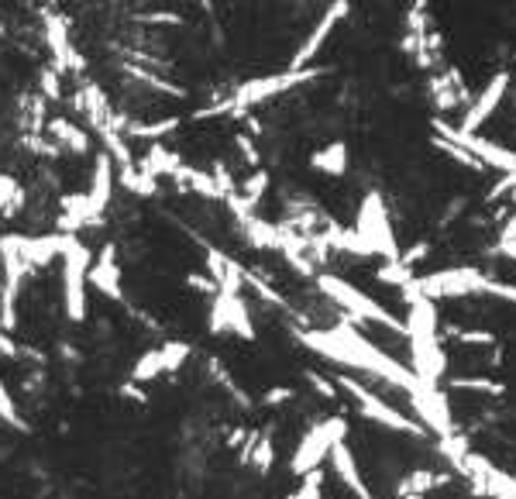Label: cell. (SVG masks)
Segmentation results:
<instances>
[{
    "label": "cell",
    "mask_w": 516,
    "mask_h": 499,
    "mask_svg": "<svg viewBox=\"0 0 516 499\" xmlns=\"http://www.w3.org/2000/svg\"><path fill=\"white\" fill-rule=\"evenodd\" d=\"M200 7H203V11H210V7H214V0H200Z\"/></svg>",
    "instance_id": "cell-4"
},
{
    "label": "cell",
    "mask_w": 516,
    "mask_h": 499,
    "mask_svg": "<svg viewBox=\"0 0 516 499\" xmlns=\"http://www.w3.org/2000/svg\"><path fill=\"white\" fill-rule=\"evenodd\" d=\"M348 14H351V0H334V4L324 11V18H320L317 25H314V31L307 35V42H303L300 49L293 52V69H307L310 62L317 59V52L324 49L327 38L334 35V28H338L341 21L348 18Z\"/></svg>",
    "instance_id": "cell-1"
},
{
    "label": "cell",
    "mask_w": 516,
    "mask_h": 499,
    "mask_svg": "<svg viewBox=\"0 0 516 499\" xmlns=\"http://www.w3.org/2000/svg\"><path fill=\"white\" fill-rule=\"evenodd\" d=\"M310 166L320 169V173L327 176H341L344 169H348V145L344 142H331L324 145L320 152H314V159H310Z\"/></svg>",
    "instance_id": "cell-3"
},
{
    "label": "cell",
    "mask_w": 516,
    "mask_h": 499,
    "mask_svg": "<svg viewBox=\"0 0 516 499\" xmlns=\"http://www.w3.org/2000/svg\"><path fill=\"white\" fill-rule=\"evenodd\" d=\"M506 90H510V73H496L492 80L486 83V90L479 93V100H475L472 107H468L465 121H461V131H468V135H475V131L486 124L492 114L499 111V104H503Z\"/></svg>",
    "instance_id": "cell-2"
}]
</instances>
